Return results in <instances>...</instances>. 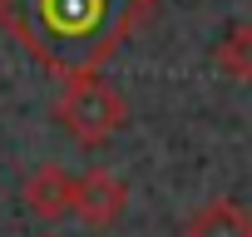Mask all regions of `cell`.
<instances>
[{"mask_svg": "<svg viewBox=\"0 0 252 237\" xmlns=\"http://www.w3.org/2000/svg\"><path fill=\"white\" fill-rule=\"evenodd\" d=\"M154 10L158 0H0V30L55 79H79L99 74Z\"/></svg>", "mask_w": 252, "mask_h": 237, "instance_id": "6da1fadb", "label": "cell"}, {"mask_svg": "<svg viewBox=\"0 0 252 237\" xmlns=\"http://www.w3.org/2000/svg\"><path fill=\"white\" fill-rule=\"evenodd\" d=\"M213 64H218V74H227L237 84H252V20H237V25L222 30V40L213 50Z\"/></svg>", "mask_w": 252, "mask_h": 237, "instance_id": "8992f818", "label": "cell"}, {"mask_svg": "<svg viewBox=\"0 0 252 237\" xmlns=\"http://www.w3.org/2000/svg\"><path fill=\"white\" fill-rule=\"evenodd\" d=\"M55 124L79 148H104L124 124H129V99H124L109 79H99V74L64 79V94L55 99Z\"/></svg>", "mask_w": 252, "mask_h": 237, "instance_id": "7a4b0ae2", "label": "cell"}, {"mask_svg": "<svg viewBox=\"0 0 252 237\" xmlns=\"http://www.w3.org/2000/svg\"><path fill=\"white\" fill-rule=\"evenodd\" d=\"M74 173H64L60 163H45V168H35L30 178H25V188H20V203L40 217V222H60V217H69L74 212Z\"/></svg>", "mask_w": 252, "mask_h": 237, "instance_id": "277c9868", "label": "cell"}, {"mask_svg": "<svg viewBox=\"0 0 252 237\" xmlns=\"http://www.w3.org/2000/svg\"><path fill=\"white\" fill-rule=\"evenodd\" d=\"M124 207H129V183H124V178L94 168V173H84V178L74 183V217H79L84 227L104 232V227H114V222L124 217Z\"/></svg>", "mask_w": 252, "mask_h": 237, "instance_id": "3957f363", "label": "cell"}, {"mask_svg": "<svg viewBox=\"0 0 252 237\" xmlns=\"http://www.w3.org/2000/svg\"><path fill=\"white\" fill-rule=\"evenodd\" d=\"M183 237H252V212L232 198H213L183 222Z\"/></svg>", "mask_w": 252, "mask_h": 237, "instance_id": "5b68a950", "label": "cell"}, {"mask_svg": "<svg viewBox=\"0 0 252 237\" xmlns=\"http://www.w3.org/2000/svg\"><path fill=\"white\" fill-rule=\"evenodd\" d=\"M45 237H60V232H45Z\"/></svg>", "mask_w": 252, "mask_h": 237, "instance_id": "52a82bcc", "label": "cell"}]
</instances>
